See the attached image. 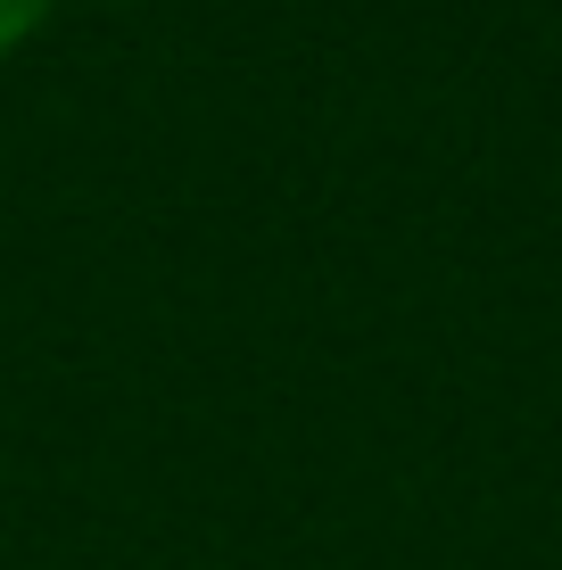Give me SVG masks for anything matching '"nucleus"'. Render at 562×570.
I'll return each mask as SVG.
<instances>
[{"label": "nucleus", "mask_w": 562, "mask_h": 570, "mask_svg": "<svg viewBox=\"0 0 562 570\" xmlns=\"http://www.w3.org/2000/svg\"><path fill=\"white\" fill-rule=\"evenodd\" d=\"M58 17V0H0V58H17Z\"/></svg>", "instance_id": "nucleus-1"}]
</instances>
